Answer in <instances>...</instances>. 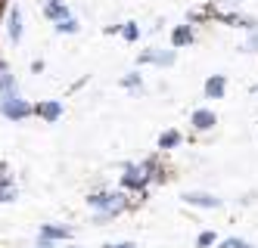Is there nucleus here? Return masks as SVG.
I'll return each instance as SVG.
<instances>
[{"label":"nucleus","mask_w":258,"mask_h":248,"mask_svg":"<svg viewBox=\"0 0 258 248\" xmlns=\"http://www.w3.org/2000/svg\"><path fill=\"white\" fill-rule=\"evenodd\" d=\"M193 124H196L199 130H209V127L215 124V115H212V112H196V115H193Z\"/></svg>","instance_id":"nucleus-2"},{"label":"nucleus","mask_w":258,"mask_h":248,"mask_svg":"<svg viewBox=\"0 0 258 248\" xmlns=\"http://www.w3.org/2000/svg\"><path fill=\"white\" fill-rule=\"evenodd\" d=\"M109 248H134V245H109Z\"/></svg>","instance_id":"nucleus-10"},{"label":"nucleus","mask_w":258,"mask_h":248,"mask_svg":"<svg viewBox=\"0 0 258 248\" xmlns=\"http://www.w3.org/2000/svg\"><path fill=\"white\" fill-rule=\"evenodd\" d=\"M212 242H215L212 233H202V236H199V248H202V245H212Z\"/></svg>","instance_id":"nucleus-8"},{"label":"nucleus","mask_w":258,"mask_h":248,"mask_svg":"<svg viewBox=\"0 0 258 248\" xmlns=\"http://www.w3.org/2000/svg\"><path fill=\"white\" fill-rule=\"evenodd\" d=\"M246 50L249 53H258V22L249 28V44H246Z\"/></svg>","instance_id":"nucleus-6"},{"label":"nucleus","mask_w":258,"mask_h":248,"mask_svg":"<svg viewBox=\"0 0 258 248\" xmlns=\"http://www.w3.org/2000/svg\"><path fill=\"white\" fill-rule=\"evenodd\" d=\"M171 59H174L171 53H146V56H143V62H162V65H168Z\"/></svg>","instance_id":"nucleus-4"},{"label":"nucleus","mask_w":258,"mask_h":248,"mask_svg":"<svg viewBox=\"0 0 258 248\" xmlns=\"http://www.w3.org/2000/svg\"><path fill=\"white\" fill-rule=\"evenodd\" d=\"M224 87H227V81H224V74H215V78L206 84V93L212 100H218V97H224Z\"/></svg>","instance_id":"nucleus-1"},{"label":"nucleus","mask_w":258,"mask_h":248,"mask_svg":"<svg viewBox=\"0 0 258 248\" xmlns=\"http://www.w3.org/2000/svg\"><path fill=\"white\" fill-rule=\"evenodd\" d=\"M177 143H180L177 130H168V133H162V149H171V146H177Z\"/></svg>","instance_id":"nucleus-5"},{"label":"nucleus","mask_w":258,"mask_h":248,"mask_svg":"<svg viewBox=\"0 0 258 248\" xmlns=\"http://www.w3.org/2000/svg\"><path fill=\"white\" fill-rule=\"evenodd\" d=\"M171 37H174V44H190V37H193V34H190V28H174Z\"/></svg>","instance_id":"nucleus-7"},{"label":"nucleus","mask_w":258,"mask_h":248,"mask_svg":"<svg viewBox=\"0 0 258 248\" xmlns=\"http://www.w3.org/2000/svg\"><path fill=\"white\" fill-rule=\"evenodd\" d=\"M190 205H206V208H215L218 205V199H212V196H202V193H190V196H183Z\"/></svg>","instance_id":"nucleus-3"},{"label":"nucleus","mask_w":258,"mask_h":248,"mask_svg":"<svg viewBox=\"0 0 258 248\" xmlns=\"http://www.w3.org/2000/svg\"><path fill=\"white\" fill-rule=\"evenodd\" d=\"M124 37H127V41H134V37H137V28L127 25V28H124Z\"/></svg>","instance_id":"nucleus-9"}]
</instances>
